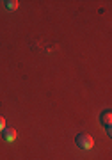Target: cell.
<instances>
[{"label": "cell", "instance_id": "cell-1", "mask_svg": "<svg viewBox=\"0 0 112 160\" xmlns=\"http://www.w3.org/2000/svg\"><path fill=\"white\" fill-rule=\"evenodd\" d=\"M75 142H77V146H79L80 149H85V151H89V149L94 148V139L91 137L89 133H85V132H82V133L77 135Z\"/></svg>", "mask_w": 112, "mask_h": 160}, {"label": "cell", "instance_id": "cell-2", "mask_svg": "<svg viewBox=\"0 0 112 160\" xmlns=\"http://www.w3.org/2000/svg\"><path fill=\"white\" fill-rule=\"evenodd\" d=\"M100 123L103 126H105V130H107V133L110 135L112 132H110V123H112V110L110 109H107V110H103L100 114Z\"/></svg>", "mask_w": 112, "mask_h": 160}, {"label": "cell", "instance_id": "cell-3", "mask_svg": "<svg viewBox=\"0 0 112 160\" xmlns=\"http://www.w3.org/2000/svg\"><path fill=\"white\" fill-rule=\"evenodd\" d=\"M2 135H4V139H6V142H13V141H16L18 137V132L14 130V128H4L2 130Z\"/></svg>", "mask_w": 112, "mask_h": 160}, {"label": "cell", "instance_id": "cell-4", "mask_svg": "<svg viewBox=\"0 0 112 160\" xmlns=\"http://www.w3.org/2000/svg\"><path fill=\"white\" fill-rule=\"evenodd\" d=\"M4 4H6V7L9 9V11H16L18 6H20V4H18V0H6Z\"/></svg>", "mask_w": 112, "mask_h": 160}, {"label": "cell", "instance_id": "cell-5", "mask_svg": "<svg viewBox=\"0 0 112 160\" xmlns=\"http://www.w3.org/2000/svg\"><path fill=\"white\" fill-rule=\"evenodd\" d=\"M4 128H6V118H4V116H0V132L4 130Z\"/></svg>", "mask_w": 112, "mask_h": 160}]
</instances>
